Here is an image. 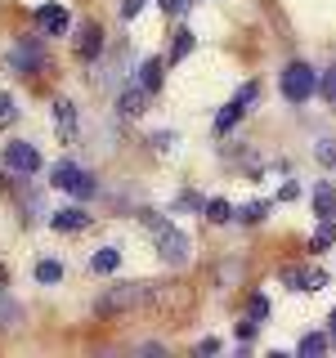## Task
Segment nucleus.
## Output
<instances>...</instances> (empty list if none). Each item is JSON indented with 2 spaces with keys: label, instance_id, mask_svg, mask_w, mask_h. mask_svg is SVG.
<instances>
[{
  "label": "nucleus",
  "instance_id": "obj_18",
  "mask_svg": "<svg viewBox=\"0 0 336 358\" xmlns=\"http://www.w3.org/2000/svg\"><path fill=\"white\" fill-rule=\"evenodd\" d=\"M296 350H300V358H318L323 350H328V336H323V331H309V336H300Z\"/></svg>",
  "mask_w": 336,
  "mask_h": 358
},
{
  "label": "nucleus",
  "instance_id": "obj_19",
  "mask_svg": "<svg viewBox=\"0 0 336 358\" xmlns=\"http://www.w3.org/2000/svg\"><path fill=\"white\" fill-rule=\"evenodd\" d=\"M18 322H22V305H14V300L0 296V331H14Z\"/></svg>",
  "mask_w": 336,
  "mask_h": 358
},
{
  "label": "nucleus",
  "instance_id": "obj_32",
  "mask_svg": "<svg viewBox=\"0 0 336 358\" xmlns=\"http://www.w3.org/2000/svg\"><path fill=\"white\" fill-rule=\"evenodd\" d=\"M162 9H166V14H184L188 0H162Z\"/></svg>",
  "mask_w": 336,
  "mask_h": 358
},
{
  "label": "nucleus",
  "instance_id": "obj_5",
  "mask_svg": "<svg viewBox=\"0 0 336 358\" xmlns=\"http://www.w3.org/2000/svg\"><path fill=\"white\" fill-rule=\"evenodd\" d=\"M5 166H9V171H14L18 179H31V175L41 171V152L31 148V143L14 139V143H9V148H5Z\"/></svg>",
  "mask_w": 336,
  "mask_h": 358
},
{
  "label": "nucleus",
  "instance_id": "obj_16",
  "mask_svg": "<svg viewBox=\"0 0 336 358\" xmlns=\"http://www.w3.org/2000/svg\"><path fill=\"white\" fill-rule=\"evenodd\" d=\"M202 215H206L211 224H224V220H233V215H238V210H233L224 197H211V201H202Z\"/></svg>",
  "mask_w": 336,
  "mask_h": 358
},
{
  "label": "nucleus",
  "instance_id": "obj_17",
  "mask_svg": "<svg viewBox=\"0 0 336 358\" xmlns=\"http://www.w3.org/2000/svg\"><path fill=\"white\" fill-rule=\"evenodd\" d=\"M193 45H197V36L193 31H175V45H171V54H166V63H179V59H188V54H193Z\"/></svg>",
  "mask_w": 336,
  "mask_h": 358
},
{
  "label": "nucleus",
  "instance_id": "obj_33",
  "mask_svg": "<svg viewBox=\"0 0 336 358\" xmlns=\"http://www.w3.org/2000/svg\"><path fill=\"white\" fill-rule=\"evenodd\" d=\"M332 341H336V309H332Z\"/></svg>",
  "mask_w": 336,
  "mask_h": 358
},
{
  "label": "nucleus",
  "instance_id": "obj_25",
  "mask_svg": "<svg viewBox=\"0 0 336 358\" xmlns=\"http://www.w3.org/2000/svg\"><path fill=\"white\" fill-rule=\"evenodd\" d=\"M246 318L265 322V318H269V300H265V296H251V305H246Z\"/></svg>",
  "mask_w": 336,
  "mask_h": 358
},
{
  "label": "nucleus",
  "instance_id": "obj_31",
  "mask_svg": "<svg viewBox=\"0 0 336 358\" xmlns=\"http://www.w3.org/2000/svg\"><path fill=\"white\" fill-rule=\"evenodd\" d=\"M144 5H148V0H121V14H126V18H134Z\"/></svg>",
  "mask_w": 336,
  "mask_h": 358
},
{
  "label": "nucleus",
  "instance_id": "obj_34",
  "mask_svg": "<svg viewBox=\"0 0 336 358\" xmlns=\"http://www.w3.org/2000/svg\"><path fill=\"white\" fill-rule=\"evenodd\" d=\"M0 287H5V264H0Z\"/></svg>",
  "mask_w": 336,
  "mask_h": 358
},
{
  "label": "nucleus",
  "instance_id": "obj_6",
  "mask_svg": "<svg viewBox=\"0 0 336 358\" xmlns=\"http://www.w3.org/2000/svg\"><path fill=\"white\" fill-rule=\"evenodd\" d=\"M251 103H255V81H251V85H242L238 94H233L229 103H224V112L216 117V134H229V130H233V126L242 121V112L251 108Z\"/></svg>",
  "mask_w": 336,
  "mask_h": 358
},
{
  "label": "nucleus",
  "instance_id": "obj_4",
  "mask_svg": "<svg viewBox=\"0 0 336 358\" xmlns=\"http://www.w3.org/2000/svg\"><path fill=\"white\" fill-rule=\"evenodd\" d=\"M153 238H157V255H162L166 264H188V238L175 229V224H162V229H153Z\"/></svg>",
  "mask_w": 336,
  "mask_h": 358
},
{
  "label": "nucleus",
  "instance_id": "obj_20",
  "mask_svg": "<svg viewBox=\"0 0 336 358\" xmlns=\"http://www.w3.org/2000/svg\"><path fill=\"white\" fill-rule=\"evenodd\" d=\"M332 242H336V224H332V220H323L318 229H314V238H309V246H314V251H328Z\"/></svg>",
  "mask_w": 336,
  "mask_h": 358
},
{
  "label": "nucleus",
  "instance_id": "obj_28",
  "mask_svg": "<svg viewBox=\"0 0 336 358\" xmlns=\"http://www.w3.org/2000/svg\"><path fill=\"white\" fill-rule=\"evenodd\" d=\"M14 117H18L14 99H9V94H0V126H14Z\"/></svg>",
  "mask_w": 336,
  "mask_h": 358
},
{
  "label": "nucleus",
  "instance_id": "obj_26",
  "mask_svg": "<svg viewBox=\"0 0 336 358\" xmlns=\"http://www.w3.org/2000/svg\"><path fill=\"white\" fill-rule=\"evenodd\" d=\"M314 157H318L323 166H336V143L332 139H323V143H314Z\"/></svg>",
  "mask_w": 336,
  "mask_h": 358
},
{
  "label": "nucleus",
  "instance_id": "obj_7",
  "mask_svg": "<svg viewBox=\"0 0 336 358\" xmlns=\"http://www.w3.org/2000/svg\"><path fill=\"white\" fill-rule=\"evenodd\" d=\"M36 27L45 31V36H63V31L72 27V14H67L63 5H41L36 9Z\"/></svg>",
  "mask_w": 336,
  "mask_h": 358
},
{
  "label": "nucleus",
  "instance_id": "obj_21",
  "mask_svg": "<svg viewBox=\"0 0 336 358\" xmlns=\"http://www.w3.org/2000/svg\"><path fill=\"white\" fill-rule=\"evenodd\" d=\"M265 215H269V201H246V206L238 210V220H242V224H260Z\"/></svg>",
  "mask_w": 336,
  "mask_h": 358
},
{
  "label": "nucleus",
  "instance_id": "obj_1",
  "mask_svg": "<svg viewBox=\"0 0 336 358\" xmlns=\"http://www.w3.org/2000/svg\"><path fill=\"white\" fill-rule=\"evenodd\" d=\"M148 300H157V282H117V287H108L104 296L94 300V313L112 318V313L139 309V305H148Z\"/></svg>",
  "mask_w": 336,
  "mask_h": 358
},
{
  "label": "nucleus",
  "instance_id": "obj_23",
  "mask_svg": "<svg viewBox=\"0 0 336 358\" xmlns=\"http://www.w3.org/2000/svg\"><path fill=\"white\" fill-rule=\"evenodd\" d=\"M318 94H323V99H328V103L336 108V67H328V72L318 76Z\"/></svg>",
  "mask_w": 336,
  "mask_h": 358
},
{
  "label": "nucleus",
  "instance_id": "obj_24",
  "mask_svg": "<svg viewBox=\"0 0 336 358\" xmlns=\"http://www.w3.org/2000/svg\"><path fill=\"white\" fill-rule=\"evenodd\" d=\"M283 282H287L291 291H309V268H287Z\"/></svg>",
  "mask_w": 336,
  "mask_h": 358
},
{
  "label": "nucleus",
  "instance_id": "obj_11",
  "mask_svg": "<svg viewBox=\"0 0 336 358\" xmlns=\"http://www.w3.org/2000/svg\"><path fill=\"white\" fill-rule=\"evenodd\" d=\"M314 215H318V220L336 215V188L332 184H314Z\"/></svg>",
  "mask_w": 336,
  "mask_h": 358
},
{
  "label": "nucleus",
  "instance_id": "obj_10",
  "mask_svg": "<svg viewBox=\"0 0 336 358\" xmlns=\"http://www.w3.org/2000/svg\"><path fill=\"white\" fill-rule=\"evenodd\" d=\"M144 103H148V90H144V85H126L121 99H117V112H121V117H139Z\"/></svg>",
  "mask_w": 336,
  "mask_h": 358
},
{
  "label": "nucleus",
  "instance_id": "obj_13",
  "mask_svg": "<svg viewBox=\"0 0 336 358\" xmlns=\"http://www.w3.org/2000/svg\"><path fill=\"white\" fill-rule=\"evenodd\" d=\"M162 72H166V59H144V67H139V85L148 90V94H157V90H162Z\"/></svg>",
  "mask_w": 336,
  "mask_h": 358
},
{
  "label": "nucleus",
  "instance_id": "obj_3",
  "mask_svg": "<svg viewBox=\"0 0 336 358\" xmlns=\"http://www.w3.org/2000/svg\"><path fill=\"white\" fill-rule=\"evenodd\" d=\"M54 188H63V193H72V197H94V175L81 171L76 162H59L54 166Z\"/></svg>",
  "mask_w": 336,
  "mask_h": 358
},
{
  "label": "nucleus",
  "instance_id": "obj_8",
  "mask_svg": "<svg viewBox=\"0 0 336 358\" xmlns=\"http://www.w3.org/2000/svg\"><path fill=\"white\" fill-rule=\"evenodd\" d=\"M99 54H104V27H99V22H85L81 36H76V59L94 63Z\"/></svg>",
  "mask_w": 336,
  "mask_h": 358
},
{
  "label": "nucleus",
  "instance_id": "obj_22",
  "mask_svg": "<svg viewBox=\"0 0 336 358\" xmlns=\"http://www.w3.org/2000/svg\"><path fill=\"white\" fill-rule=\"evenodd\" d=\"M36 282H63V264L59 260H41L36 264Z\"/></svg>",
  "mask_w": 336,
  "mask_h": 358
},
{
  "label": "nucleus",
  "instance_id": "obj_9",
  "mask_svg": "<svg viewBox=\"0 0 336 358\" xmlns=\"http://www.w3.org/2000/svg\"><path fill=\"white\" fill-rule=\"evenodd\" d=\"M50 224L59 233H81L85 224H90V215H85V206H63V210H54V215H50Z\"/></svg>",
  "mask_w": 336,
  "mask_h": 358
},
{
  "label": "nucleus",
  "instance_id": "obj_2",
  "mask_svg": "<svg viewBox=\"0 0 336 358\" xmlns=\"http://www.w3.org/2000/svg\"><path fill=\"white\" fill-rule=\"evenodd\" d=\"M314 90H318V72H314L309 63H287L283 94L291 99V103H305V99H314Z\"/></svg>",
  "mask_w": 336,
  "mask_h": 358
},
{
  "label": "nucleus",
  "instance_id": "obj_14",
  "mask_svg": "<svg viewBox=\"0 0 336 358\" xmlns=\"http://www.w3.org/2000/svg\"><path fill=\"white\" fill-rule=\"evenodd\" d=\"M36 67H41V45H18L14 50V72L27 76V72H36Z\"/></svg>",
  "mask_w": 336,
  "mask_h": 358
},
{
  "label": "nucleus",
  "instance_id": "obj_15",
  "mask_svg": "<svg viewBox=\"0 0 336 358\" xmlns=\"http://www.w3.org/2000/svg\"><path fill=\"white\" fill-rule=\"evenodd\" d=\"M117 264H121V251H117V246H104V251L90 255V268H94V273H117Z\"/></svg>",
  "mask_w": 336,
  "mask_h": 358
},
{
  "label": "nucleus",
  "instance_id": "obj_30",
  "mask_svg": "<svg viewBox=\"0 0 336 358\" xmlns=\"http://www.w3.org/2000/svg\"><path fill=\"white\" fill-rule=\"evenodd\" d=\"M328 287V273H323V268H309V291H323Z\"/></svg>",
  "mask_w": 336,
  "mask_h": 358
},
{
  "label": "nucleus",
  "instance_id": "obj_12",
  "mask_svg": "<svg viewBox=\"0 0 336 358\" xmlns=\"http://www.w3.org/2000/svg\"><path fill=\"white\" fill-rule=\"evenodd\" d=\"M54 130H59L63 139H72V134H76V108L67 103V99H59V103H54Z\"/></svg>",
  "mask_w": 336,
  "mask_h": 358
},
{
  "label": "nucleus",
  "instance_id": "obj_29",
  "mask_svg": "<svg viewBox=\"0 0 336 358\" xmlns=\"http://www.w3.org/2000/svg\"><path fill=\"white\" fill-rule=\"evenodd\" d=\"M233 336H238V345H246V341L255 336V318H242L238 327H233Z\"/></svg>",
  "mask_w": 336,
  "mask_h": 358
},
{
  "label": "nucleus",
  "instance_id": "obj_27",
  "mask_svg": "<svg viewBox=\"0 0 336 358\" xmlns=\"http://www.w3.org/2000/svg\"><path fill=\"white\" fill-rule=\"evenodd\" d=\"M175 143H179V134H175V130H171V134H166V130H162V134H153V148H157V152H175Z\"/></svg>",
  "mask_w": 336,
  "mask_h": 358
}]
</instances>
